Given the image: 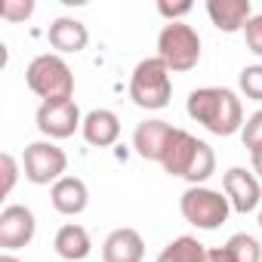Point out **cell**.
Returning a JSON list of instances; mask_svg holds the SVG:
<instances>
[{"instance_id": "cell-1", "label": "cell", "mask_w": 262, "mask_h": 262, "mask_svg": "<svg viewBox=\"0 0 262 262\" xmlns=\"http://www.w3.org/2000/svg\"><path fill=\"white\" fill-rule=\"evenodd\" d=\"M188 117L213 136H234L244 126V105L228 86H201L188 93Z\"/></svg>"}, {"instance_id": "cell-2", "label": "cell", "mask_w": 262, "mask_h": 262, "mask_svg": "<svg viewBox=\"0 0 262 262\" xmlns=\"http://www.w3.org/2000/svg\"><path fill=\"white\" fill-rule=\"evenodd\" d=\"M25 83L43 102H68L74 96V74L59 53H43L28 62Z\"/></svg>"}, {"instance_id": "cell-3", "label": "cell", "mask_w": 262, "mask_h": 262, "mask_svg": "<svg viewBox=\"0 0 262 262\" xmlns=\"http://www.w3.org/2000/svg\"><path fill=\"white\" fill-rule=\"evenodd\" d=\"M170 96H173L170 68L158 56L142 59L136 65L133 77H129V99H133V105H139L145 111H161L170 105Z\"/></svg>"}, {"instance_id": "cell-4", "label": "cell", "mask_w": 262, "mask_h": 262, "mask_svg": "<svg viewBox=\"0 0 262 262\" xmlns=\"http://www.w3.org/2000/svg\"><path fill=\"white\" fill-rule=\"evenodd\" d=\"M158 59L176 74L191 71L201 62V34L185 22H167L158 34Z\"/></svg>"}, {"instance_id": "cell-5", "label": "cell", "mask_w": 262, "mask_h": 262, "mask_svg": "<svg viewBox=\"0 0 262 262\" xmlns=\"http://www.w3.org/2000/svg\"><path fill=\"white\" fill-rule=\"evenodd\" d=\"M179 210H182L185 222H191L194 228L213 231L228 219L231 204H228L225 191H213L207 185H188L179 198Z\"/></svg>"}, {"instance_id": "cell-6", "label": "cell", "mask_w": 262, "mask_h": 262, "mask_svg": "<svg viewBox=\"0 0 262 262\" xmlns=\"http://www.w3.org/2000/svg\"><path fill=\"white\" fill-rule=\"evenodd\" d=\"M68 170V155L50 142V139H40V142H31L25 145L22 151V173L28 182L34 185H56Z\"/></svg>"}, {"instance_id": "cell-7", "label": "cell", "mask_w": 262, "mask_h": 262, "mask_svg": "<svg viewBox=\"0 0 262 262\" xmlns=\"http://www.w3.org/2000/svg\"><path fill=\"white\" fill-rule=\"evenodd\" d=\"M34 120H37V129L50 142L68 139V136H74L77 129L83 126V114H80L74 99H68V102H40Z\"/></svg>"}, {"instance_id": "cell-8", "label": "cell", "mask_w": 262, "mask_h": 262, "mask_svg": "<svg viewBox=\"0 0 262 262\" xmlns=\"http://www.w3.org/2000/svg\"><path fill=\"white\" fill-rule=\"evenodd\" d=\"M37 231V219L25 204H7L0 210V247L7 253L22 250L34 241Z\"/></svg>"}, {"instance_id": "cell-9", "label": "cell", "mask_w": 262, "mask_h": 262, "mask_svg": "<svg viewBox=\"0 0 262 262\" xmlns=\"http://www.w3.org/2000/svg\"><path fill=\"white\" fill-rule=\"evenodd\" d=\"M222 191L231 204V210L237 213H253L259 210V201H262V185L256 179V173L244 170V167H231L222 173Z\"/></svg>"}, {"instance_id": "cell-10", "label": "cell", "mask_w": 262, "mask_h": 262, "mask_svg": "<svg viewBox=\"0 0 262 262\" xmlns=\"http://www.w3.org/2000/svg\"><path fill=\"white\" fill-rule=\"evenodd\" d=\"M201 142L204 139H198V136L188 133V129H179L176 126L173 136H170V142H167V148H164V158H161L164 173L185 179L188 170H191V164H194V158H198V151H201Z\"/></svg>"}, {"instance_id": "cell-11", "label": "cell", "mask_w": 262, "mask_h": 262, "mask_svg": "<svg viewBox=\"0 0 262 262\" xmlns=\"http://www.w3.org/2000/svg\"><path fill=\"white\" fill-rule=\"evenodd\" d=\"M173 123H167V120H142L139 126H136V133H133V148H136V155L142 158V161H158L161 164V158H164V148H167V142H170V136H173Z\"/></svg>"}, {"instance_id": "cell-12", "label": "cell", "mask_w": 262, "mask_h": 262, "mask_svg": "<svg viewBox=\"0 0 262 262\" xmlns=\"http://www.w3.org/2000/svg\"><path fill=\"white\" fill-rule=\"evenodd\" d=\"M145 241L136 228H114L102 244V262H142Z\"/></svg>"}, {"instance_id": "cell-13", "label": "cell", "mask_w": 262, "mask_h": 262, "mask_svg": "<svg viewBox=\"0 0 262 262\" xmlns=\"http://www.w3.org/2000/svg\"><path fill=\"white\" fill-rule=\"evenodd\" d=\"M83 139L93 148H111L120 139V120L114 111L108 108H93L90 114H83V126H80Z\"/></svg>"}, {"instance_id": "cell-14", "label": "cell", "mask_w": 262, "mask_h": 262, "mask_svg": "<svg viewBox=\"0 0 262 262\" xmlns=\"http://www.w3.org/2000/svg\"><path fill=\"white\" fill-rule=\"evenodd\" d=\"M50 201H53L56 213H62V216H80L86 210V204H90V188L77 176H62L50 188Z\"/></svg>"}, {"instance_id": "cell-15", "label": "cell", "mask_w": 262, "mask_h": 262, "mask_svg": "<svg viewBox=\"0 0 262 262\" xmlns=\"http://www.w3.org/2000/svg\"><path fill=\"white\" fill-rule=\"evenodd\" d=\"M207 16L219 31L234 34V31H244V25L253 19V4L250 0H210Z\"/></svg>"}, {"instance_id": "cell-16", "label": "cell", "mask_w": 262, "mask_h": 262, "mask_svg": "<svg viewBox=\"0 0 262 262\" xmlns=\"http://www.w3.org/2000/svg\"><path fill=\"white\" fill-rule=\"evenodd\" d=\"M47 37H50V47H53L59 56H62V53H83L86 43H90V31H86V25L77 22V19H68V16L56 19V22L50 25Z\"/></svg>"}, {"instance_id": "cell-17", "label": "cell", "mask_w": 262, "mask_h": 262, "mask_svg": "<svg viewBox=\"0 0 262 262\" xmlns=\"http://www.w3.org/2000/svg\"><path fill=\"white\" fill-rule=\"evenodd\" d=\"M53 247H56V253H59L65 262H83V259L90 256V250H93L90 231H86L83 225H77V222L62 225V228L56 231V237H53Z\"/></svg>"}, {"instance_id": "cell-18", "label": "cell", "mask_w": 262, "mask_h": 262, "mask_svg": "<svg viewBox=\"0 0 262 262\" xmlns=\"http://www.w3.org/2000/svg\"><path fill=\"white\" fill-rule=\"evenodd\" d=\"M207 259V247L191 237V234H179L173 237L161 253H158V262H204Z\"/></svg>"}, {"instance_id": "cell-19", "label": "cell", "mask_w": 262, "mask_h": 262, "mask_svg": "<svg viewBox=\"0 0 262 262\" xmlns=\"http://www.w3.org/2000/svg\"><path fill=\"white\" fill-rule=\"evenodd\" d=\"M225 250L231 253L234 262H262V247H259V241H256L253 234H247V231L231 234V237L225 241Z\"/></svg>"}, {"instance_id": "cell-20", "label": "cell", "mask_w": 262, "mask_h": 262, "mask_svg": "<svg viewBox=\"0 0 262 262\" xmlns=\"http://www.w3.org/2000/svg\"><path fill=\"white\" fill-rule=\"evenodd\" d=\"M241 139H244V148H247L250 155L262 151V108L253 111V114L244 120V126H241Z\"/></svg>"}, {"instance_id": "cell-21", "label": "cell", "mask_w": 262, "mask_h": 262, "mask_svg": "<svg viewBox=\"0 0 262 262\" xmlns=\"http://www.w3.org/2000/svg\"><path fill=\"white\" fill-rule=\"evenodd\" d=\"M237 86L247 99L253 102H262V65H247L241 74H237Z\"/></svg>"}, {"instance_id": "cell-22", "label": "cell", "mask_w": 262, "mask_h": 262, "mask_svg": "<svg viewBox=\"0 0 262 262\" xmlns=\"http://www.w3.org/2000/svg\"><path fill=\"white\" fill-rule=\"evenodd\" d=\"M34 13V0H4L0 4V16L7 22H25Z\"/></svg>"}, {"instance_id": "cell-23", "label": "cell", "mask_w": 262, "mask_h": 262, "mask_svg": "<svg viewBox=\"0 0 262 262\" xmlns=\"http://www.w3.org/2000/svg\"><path fill=\"white\" fill-rule=\"evenodd\" d=\"M244 40H247V50L262 59V13L259 16L253 13V19L244 25Z\"/></svg>"}, {"instance_id": "cell-24", "label": "cell", "mask_w": 262, "mask_h": 262, "mask_svg": "<svg viewBox=\"0 0 262 262\" xmlns=\"http://www.w3.org/2000/svg\"><path fill=\"white\" fill-rule=\"evenodd\" d=\"M0 170H4V194H10L13 191V185H16V179H19V161L10 155V151H4L0 155Z\"/></svg>"}, {"instance_id": "cell-25", "label": "cell", "mask_w": 262, "mask_h": 262, "mask_svg": "<svg viewBox=\"0 0 262 262\" xmlns=\"http://www.w3.org/2000/svg\"><path fill=\"white\" fill-rule=\"evenodd\" d=\"M158 13H161L167 22H179L182 16L191 13V4H158Z\"/></svg>"}, {"instance_id": "cell-26", "label": "cell", "mask_w": 262, "mask_h": 262, "mask_svg": "<svg viewBox=\"0 0 262 262\" xmlns=\"http://www.w3.org/2000/svg\"><path fill=\"white\" fill-rule=\"evenodd\" d=\"M204 262H234V259H231V253L225 247H213V250H207V259Z\"/></svg>"}, {"instance_id": "cell-27", "label": "cell", "mask_w": 262, "mask_h": 262, "mask_svg": "<svg viewBox=\"0 0 262 262\" xmlns=\"http://www.w3.org/2000/svg\"><path fill=\"white\" fill-rule=\"evenodd\" d=\"M253 158V173H256V179L262 182V151H256V155H250Z\"/></svg>"}, {"instance_id": "cell-28", "label": "cell", "mask_w": 262, "mask_h": 262, "mask_svg": "<svg viewBox=\"0 0 262 262\" xmlns=\"http://www.w3.org/2000/svg\"><path fill=\"white\" fill-rule=\"evenodd\" d=\"M0 262H22V259H16L13 253H4V256H0Z\"/></svg>"}, {"instance_id": "cell-29", "label": "cell", "mask_w": 262, "mask_h": 262, "mask_svg": "<svg viewBox=\"0 0 262 262\" xmlns=\"http://www.w3.org/2000/svg\"><path fill=\"white\" fill-rule=\"evenodd\" d=\"M259 228H262V210H259Z\"/></svg>"}]
</instances>
